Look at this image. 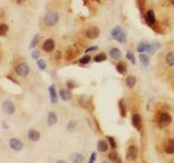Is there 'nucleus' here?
<instances>
[{
	"label": "nucleus",
	"mask_w": 174,
	"mask_h": 163,
	"mask_svg": "<svg viewBox=\"0 0 174 163\" xmlns=\"http://www.w3.org/2000/svg\"><path fill=\"white\" fill-rule=\"evenodd\" d=\"M96 50H98V47L97 46H92V47H89V48H87L86 50H85V52H86V53H88V52L96 51Z\"/></svg>",
	"instance_id": "nucleus-38"
},
{
	"label": "nucleus",
	"mask_w": 174,
	"mask_h": 163,
	"mask_svg": "<svg viewBox=\"0 0 174 163\" xmlns=\"http://www.w3.org/2000/svg\"><path fill=\"white\" fill-rule=\"evenodd\" d=\"M31 72V68L30 65L26 64V63H20V64L16 65L15 68V73L19 76H22V77H26Z\"/></svg>",
	"instance_id": "nucleus-2"
},
{
	"label": "nucleus",
	"mask_w": 174,
	"mask_h": 163,
	"mask_svg": "<svg viewBox=\"0 0 174 163\" xmlns=\"http://www.w3.org/2000/svg\"><path fill=\"white\" fill-rule=\"evenodd\" d=\"M97 149L99 152H106L107 150L109 149V144L107 140H103V139H101V140L98 141L97 144Z\"/></svg>",
	"instance_id": "nucleus-15"
},
{
	"label": "nucleus",
	"mask_w": 174,
	"mask_h": 163,
	"mask_svg": "<svg viewBox=\"0 0 174 163\" xmlns=\"http://www.w3.org/2000/svg\"><path fill=\"white\" fill-rule=\"evenodd\" d=\"M106 60H107V54L106 53H98L95 57V62H97V63L103 62V61H106Z\"/></svg>",
	"instance_id": "nucleus-27"
},
{
	"label": "nucleus",
	"mask_w": 174,
	"mask_h": 163,
	"mask_svg": "<svg viewBox=\"0 0 174 163\" xmlns=\"http://www.w3.org/2000/svg\"><path fill=\"white\" fill-rule=\"evenodd\" d=\"M148 46H149V45H148V43H140L138 45V46H137V51L138 52H145V51H147V49H148Z\"/></svg>",
	"instance_id": "nucleus-28"
},
{
	"label": "nucleus",
	"mask_w": 174,
	"mask_h": 163,
	"mask_svg": "<svg viewBox=\"0 0 174 163\" xmlns=\"http://www.w3.org/2000/svg\"><path fill=\"white\" fill-rule=\"evenodd\" d=\"M138 155V149L136 146H130L126 150V159L127 160H136Z\"/></svg>",
	"instance_id": "nucleus-4"
},
{
	"label": "nucleus",
	"mask_w": 174,
	"mask_h": 163,
	"mask_svg": "<svg viewBox=\"0 0 174 163\" xmlns=\"http://www.w3.org/2000/svg\"><path fill=\"white\" fill-rule=\"evenodd\" d=\"M95 1H98V2H100V0H95Z\"/></svg>",
	"instance_id": "nucleus-45"
},
{
	"label": "nucleus",
	"mask_w": 174,
	"mask_h": 163,
	"mask_svg": "<svg viewBox=\"0 0 174 163\" xmlns=\"http://www.w3.org/2000/svg\"><path fill=\"white\" fill-rule=\"evenodd\" d=\"M132 125L136 129L138 130L141 129V117H139V114L137 113L133 114V117H132Z\"/></svg>",
	"instance_id": "nucleus-10"
},
{
	"label": "nucleus",
	"mask_w": 174,
	"mask_h": 163,
	"mask_svg": "<svg viewBox=\"0 0 174 163\" xmlns=\"http://www.w3.org/2000/svg\"><path fill=\"white\" fill-rule=\"evenodd\" d=\"M10 147H11V149L14 150V151H21V150L23 149L24 145H23V142H22L20 139L11 138L10 139Z\"/></svg>",
	"instance_id": "nucleus-7"
},
{
	"label": "nucleus",
	"mask_w": 174,
	"mask_h": 163,
	"mask_svg": "<svg viewBox=\"0 0 174 163\" xmlns=\"http://www.w3.org/2000/svg\"><path fill=\"white\" fill-rule=\"evenodd\" d=\"M115 69H117L118 73L122 74V75H124V74L126 73V71H127L126 64H125L124 62H119V63L117 64V66H115Z\"/></svg>",
	"instance_id": "nucleus-21"
},
{
	"label": "nucleus",
	"mask_w": 174,
	"mask_h": 163,
	"mask_svg": "<svg viewBox=\"0 0 174 163\" xmlns=\"http://www.w3.org/2000/svg\"><path fill=\"white\" fill-rule=\"evenodd\" d=\"M85 34H86L87 37L90 38V39H96V38H98L99 35H100V30L96 26H90L86 30Z\"/></svg>",
	"instance_id": "nucleus-3"
},
{
	"label": "nucleus",
	"mask_w": 174,
	"mask_h": 163,
	"mask_svg": "<svg viewBox=\"0 0 174 163\" xmlns=\"http://www.w3.org/2000/svg\"><path fill=\"white\" fill-rule=\"evenodd\" d=\"M107 139H108V142L110 144V146H111L112 149H115V148H117V142H115V140H114L113 137L108 136V137H107Z\"/></svg>",
	"instance_id": "nucleus-34"
},
{
	"label": "nucleus",
	"mask_w": 174,
	"mask_h": 163,
	"mask_svg": "<svg viewBox=\"0 0 174 163\" xmlns=\"http://www.w3.org/2000/svg\"><path fill=\"white\" fill-rule=\"evenodd\" d=\"M109 56L113 60H120L121 57H122V52H121V50H120L119 48L113 47V48H111L109 50Z\"/></svg>",
	"instance_id": "nucleus-11"
},
{
	"label": "nucleus",
	"mask_w": 174,
	"mask_h": 163,
	"mask_svg": "<svg viewBox=\"0 0 174 163\" xmlns=\"http://www.w3.org/2000/svg\"><path fill=\"white\" fill-rule=\"evenodd\" d=\"M43 49L46 52L53 51V49H54V40L53 39H52V38H48V39H46L45 43H44V45H43Z\"/></svg>",
	"instance_id": "nucleus-9"
},
{
	"label": "nucleus",
	"mask_w": 174,
	"mask_h": 163,
	"mask_svg": "<svg viewBox=\"0 0 174 163\" xmlns=\"http://www.w3.org/2000/svg\"><path fill=\"white\" fill-rule=\"evenodd\" d=\"M102 163H109V162H107V161H103V162Z\"/></svg>",
	"instance_id": "nucleus-44"
},
{
	"label": "nucleus",
	"mask_w": 174,
	"mask_h": 163,
	"mask_svg": "<svg viewBox=\"0 0 174 163\" xmlns=\"http://www.w3.org/2000/svg\"><path fill=\"white\" fill-rule=\"evenodd\" d=\"M166 62L170 66H174V53L173 52H168L166 54Z\"/></svg>",
	"instance_id": "nucleus-23"
},
{
	"label": "nucleus",
	"mask_w": 174,
	"mask_h": 163,
	"mask_svg": "<svg viewBox=\"0 0 174 163\" xmlns=\"http://www.w3.org/2000/svg\"><path fill=\"white\" fill-rule=\"evenodd\" d=\"M59 21V14L56 11H49L48 13L45 15V23L48 26H53Z\"/></svg>",
	"instance_id": "nucleus-1"
},
{
	"label": "nucleus",
	"mask_w": 174,
	"mask_h": 163,
	"mask_svg": "<svg viewBox=\"0 0 174 163\" xmlns=\"http://www.w3.org/2000/svg\"><path fill=\"white\" fill-rule=\"evenodd\" d=\"M139 59H140L141 64L145 65V66H148V64H149V57H148L147 54L140 53V56H139Z\"/></svg>",
	"instance_id": "nucleus-25"
},
{
	"label": "nucleus",
	"mask_w": 174,
	"mask_h": 163,
	"mask_svg": "<svg viewBox=\"0 0 174 163\" xmlns=\"http://www.w3.org/2000/svg\"><path fill=\"white\" fill-rule=\"evenodd\" d=\"M166 152L169 155H173L174 153V139H169L168 144L166 146Z\"/></svg>",
	"instance_id": "nucleus-19"
},
{
	"label": "nucleus",
	"mask_w": 174,
	"mask_h": 163,
	"mask_svg": "<svg viewBox=\"0 0 174 163\" xmlns=\"http://www.w3.org/2000/svg\"><path fill=\"white\" fill-rule=\"evenodd\" d=\"M125 84H126V86H127L128 88H133L136 85V77L132 75L127 76L126 79H125Z\"/></svg>",
	"instance_id": "nucleus-20"
},
{
	"label": "nucleus",
	"mask_w": 174,
	"mask_h": 163,
	"mask_svg": "<svg viewBox=\"0 0 174 163\" xmlns=\"http://www.w3.org/2000/svg\"><path fill=\"white\" fill-rule=\"evenodd\" d=\"M126 38H127L126 37V33L122 30V32L115 37V40H118L119 43H125V41H126Z\"/></svg>",
	"instance_id": "nucleus-26"
},
{
	"label": "nucleus",
	"mask_w": 174,
	"mask_h": 163,
	"mask_svg": "<svg viewBox=\"0 0 174 163\" xmlns=\"http://www.w3.org/2000/svg\"><path fill=\"white\" fill-rule=\"evenodd\" d=\"M38 39H39V35H38V34H36V35L33 37L32 41H31V45H30L31 48H35V47L37 46Z\"/></svg>",
	"instance_id": "nucleus-33"
},
{
	"label": "nucleus",
	"mask_w": 174,
	"mask_h": 163,
	"mask_svg": "<svg viewBox=\"0 0 174 163\" xmlns=\"http://www.w3.org/2000/svg\"><path fill=\"white\" fill-rule=\"evenodd\" d=\"M39 51H38V50H34V51L32 52V58L33 59H38V58H39Z\"/></svg>",
	"instance_id": "nucleus-39"
},
{
	"label": "nucleus",
	"mask_w": 174,
	"mask_h": 163,
	"mask_svg": "<svg viewBox=\"0 0 174 163\" xmlns=\"http://www.w3.org/2000/svg\"><path fill=\"white\" fill-rule=\"evenodd\" d=\"M57 163H66L64 160H59V161H57Z\"/></svg>",
	"instance_id": "nucleus-42"
},
{
	"label": "nucleus",
	"mask_w": 174,
	"mask_h": 163,
	"mask_svg": "<svg viewBox=\"0 0 174 163\" xmlns=\"http://www.w3.org/2000/svg\"><path fill=\"white\" fill-rule=\"evenodd\" d=\"M96 161V152H92V155H90V159L88 161V163H95Z\"/></svg>",
	"instance_id": "nucleus-40"
},
{
	"label": "nucleus",
	"mask_w": 174,
	"mask_h": 163,
	"mask_svg": "<svg viewBox=\"0 0 174 163\" xmlns=\"http://www.w3.org/2000/svg\"><path fill=\"white\" fill-rule=\"evenodd\" d=\"M59 96L63 101H69L72 98V94L69 89H60Z\"/></svg>",
	"instance_id": "nucleus-13"
},
{
	"label": "nucleus",
	"mask_w": 174,
	"mask_h": 163,
	"mask_svg": "<svg viewBox=\"0 0 174 163\" xmlns=\"http://www.w3.org/2000/svg\"><path fill=\"white\" fill-rule=\"evenodd\" d=\"M37 65H38V68H39V70L44 71V70H46V61L44 59H38L37 60Z\"/></svg>",
	"instance_id": "nucleus-31"
},
{
	"label": "nucleus",
	"mask_w": 174,
	"mask_h": 163,
	"mask_svg": "<svg viewBox=\"0 0 174 163\" xmlns=\"http://www.w3.org/2000/svg\"><path fill=\"white\" fill-rule=\"evenodd\" d=\"M26 0H16V3H19V5H22L23 2H25Z\"/></svg>",
	"instance_id": "nucleus-41"
},
{
	"label": "nucleus",
	"mask_w": 174,
	"mask_h": 163,
	"mask_svg": "<svg viewBox=\"0 0 174 163\" xmlns=\"http://www.w3.org/2000/svg\"><path fill=\"white\" fill-rule=\"evenodd\" d=\"M108 158L112 163H122V159H121V157H120L119 153H117V152H111V153H109Z\"/></svg>",
	"instance_id": "nucleus-18"
},
{
	"label": "nucleus",
	"mask_w": 174,
	"mask_h": 163,
	"mask_svg": "<svg viewBox=\"0 0 174 163\" xmlns=\"http://www.w3.org/2000/svg\"><path fill=\"white\" fill-rule=\"evenodd\" d=\"M58 122V117L54 112H49L48 113V119H47V123L49 126H53Z\"/></svg>",
	"instance_id": "nucleus-16"
},
{
	"label": "nucleus",
	"mask_w": 174,
	"mask_h": 163,
	"mask_svg": "<svg viewBox=\"0 0 174 163\" xmlns=\"http://www.w3.org/2000/svg\"><path fill=\"white\" fill-rule=\"evenodd\" d=\"M49 95H50V101H51V103H58V94L54 86L49 87Z\"/></svg>",
	"instance_id": "nucleus-14"
},
{
	"label": "nucleus",
	"mask_w": 174,
	"mask_h": 163,
	"mask_svg": "<svg viewBox=\"0 0 174 163\" xmlns=\"http://www.w3.org/2000/svg\"><path fill=\"white\" fill-rule=\"evenodd\" d=\"M8 30H9V26L7 24H5V23L0 24V36H5Z\"/></svg>",
	"instance_id": "nucleus-30"
},
{
	"label": "nucleus",
	"mask_w": 174,
	"mask_h": 163,
	"mask_svg": "<svg viewBox=\"0 0 174 163\" xmlns=\"http://www.w3.org/2000/svg\"><path fill=\"white\" fill-rule=\"evenodd\" d=\"M90 60L92 59H90L89 56H88V54H85L84 57L79 59V63H81V64H88V63L90 62Z\"/></svg>",
	"instance_id": "nucleus-32"
},
{
	"label": "nucleus",
	"mask_w": 174,
	"mask_h": 163,
	"mask_svg": "<svg viewBox=\"0 0 174 163\" xmlns=\"http://www.w3.org/2000/svg\"><path fill=\"white\" fill-rule=\"evenodd\" d=\"M145 21H146L147 25L149 26H153L156 24V15L155 12L152 10H148L145 14Z\"/></svg>",
	"instance_id": "nucleus-8"
},
{
	"label": "nucleus",
	"mask_w": 174,
	"mask_h": 163,
	"mask_svg": "<svg viewBox=\"0 0 174 163\" xmlns=\"http://www.w3.org/2000/svg\"><path fill=\"white\" fill-rule=\"evenodd\" d=\"M171 2H172V5H174V0H171Z\"/></svg>",
	"instance_id": "nucleus-43"
},
{
	"label": "nucleus",
	"mask_w": 174,
	"mask_h": 163,
	"mask_svg": "<svg viewBox=\"0 0 174 163\" xmlns=\"http://www.w3.org/2000/svg\"><path fill=\"white\" fill-rule=\"evenodd\" d=\"M2 111L5 112V114H13L15 112V107H14L13 102L7 100L2 103Z\"/></svg>",
	"instance_id": "nucleus-5"
},
{
	"label": "nucleus",
	"mask_w": 174,
	"mask_h": 163,
	"mask_svg": "<svg viewBox=\"0 0 174 163\" xmlns=\"http://www.w3.org/2000/svg\"><path fill=\"white\" fill-rule=\"evenodd\" d=\"M85 160V157L82 153H73L71 155V161L72 163H83Z\"/></svg>",
	"instance_id": "nucleus-17"
},
{
	"label": "nucleus",
	"mask_w": 174,
	"mask_h": 163,
	"mask_svg": "<svg viewBox=\"0 0 174 163\" xmlns=\"http://www.w3.org/2000/svg\"><path fill=\"white\" fill-rule=\"evenodd\" d=\"M75 126H76V122H75V121H71V122L68 124V129L70 130V132H72V130L75 128Z\"/></svg>",
	"instance_id": "nucleus-36"
},
{
	"label": "nucleus",
	"mask_w": 174,
	"mask_h": 163,
	"mask_svg": "<svg viewBox=\"0 0 174 163\" xmlns=\"http://www.w3.org/2000/svg\"><path fill=\"white\" fill-rule=\"evenodd\" d=\"M172 122V117L171 115L166 112H162V113L159 115V123L162 126H166V125H170Z\"/></svg>",
	"instance_id": "nucleus-6"
},
{
	"label": "nucleus",
	"mask_w": 174,
	"mask_h": 163,
	"mask_svg": "<svg viewBox=\"0 0 174 163\" xmlns=\"http://www.w3.org/2000/svg\"><path fill=\"white\" fill-rule=\"evenodd\" d=\"M126 58H127V59L130 60V61L132 63H133V64H135V63H136L135 57H134V54L132 53L130 51H127V53H126Z\"/></svg>",
	"instance_id": "nucleus-35"
},
{
	"label": "nucleus",
	"mask_w": 174,
	"mask_h": 163,
	"mask_svg": "<svg viewBox=\"0 0 174 163\" xmlns=\"http://www.w3.org/2000/svg\"><path fill=\"white\" fill-rule=\"evenodd\" d=\"M119 109H120V114H121V117H124L125 115H126V109H125L124 100L119 101Z\"/></svg>",
	"instance_id": "nucleus-24"
},
{
	"label": "nucleus",
	"mask_w": 174,
	"mask_h": 163,
	"mask_svg": "<svg viewBox=\"0 0 174 163\" xmlns=\"http://www.w3.org/2000/svg\"><path fill=\"white\" fill-rule=\"evenodd\" d=\"M66 85H68L69 89H73V88H75V87H76V84L72 81H69L68 83H66Z\"/></svg>",
	"instance_id": "nucleus-37"
},
{
	"label": "nucleus",
	"mask_w": 174,
	"mask_h": 163,
	"mask_svg": "<svg viewBox=\"0 0 174 163\" xmlns=\"http://www.w3.org/2000/svg\"><path fill=\"white\" fill-rule=\"evenodd\" d=\"M28 139H30L31 141H38L39 139H40V134H39V132L36 129H34V128H31L30 130H28Z\"/></svg>",
	"instance_id": "nucleus-12"
},
{
	"label": "nucleus",
	"mask_w": 174,
	"mask_h": 163,
	"mask_svg": "<svg viewBox=\"0 0 174 163\" xmlns=\"http://www.w3.org/2000/svg\"><path fill=\"white\" fill-rule=\"evenodd\" d=\"M121 32H122V27H121V26H115L111 32V37L115 39V37H117V36L119 35Z\"/></svg>",
	"instance_id": "nucleus-29"
},
{
	"label": "nucleus",
	"mask_w": 174,
	"mask_h": 163,
	"mask_svg": "<svg viewBox=\"0 0 174 163\" xmlns=\"http://www.w3.org/2000/svg\"><path fill=\"white\" fill-rule=\"evenodd\" d=\"M159 48H160V43H150L149 46H148V49H147V51H148V53L153 54Z\"/></svg>",
	"instance_id": "nucleus-22"
}]
</instances>
